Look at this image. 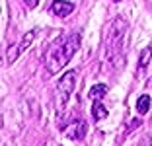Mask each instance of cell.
<instances>
[{
	"instance_id": "6da1fadb",
	"label": "cell",
	"mask_w": 152,
	"mask_h": 146,
	"mask_svg": "<svg viewBox=\"0 0 152 146\" xmlns=\"http://www.w3.org/2000/svg\"><path fill=\"white\" fill-rule=\"evenodd\" d=\"M80 47V35L78 33H70V35L63 37V39L55 41L47 51H45V68L49 74H57L58 70H63L68 64V61L72 58V55L78 51Z\"/></svg>"
},
{
	"instance_id": "7a4b0ae2",
	"label": "cell",
	"mask_w": 152,
	"mask_h": 146,
	"mask_svg": "<svg viewBox=\"0 0 152 146\" xmlns=\"http://www.w3.org/2000/svg\"><path fill=\"white\" fill-rule=\"evenodd\" d=\"M127 31L129 23L123 18H115L107 31L105 39V58L113 68H121L125 64V47H127Z\"/></svg>"
},
{
	"instance_id": "3957f363",
	"label": "cell",
	"mask_w": 152,
	"mask_h": 146,
	"mask_svg": "<svg viewBox=\"0 0 152 146\" xmlns=\"http://www.w3.org/2000/svg\"><path fill=\"white\" fill-rule=\"evenodd\" d=\"M76 86V70H68L58 78L57 84V109H63L64 103L70 99Z\"/></svg>"
},
{
	"instance_id": "277c9868",
	"label": "cell",
	"mask_w": 152,
	"mask_h": 146,
	"mask_svg": "<svg viewBox=\"0 0 152 146\" xmlns=\"http://www.w3.org/2000/svg\"><path fill=\"white\" fill-rule=\"evenodd\" d=\"M63 131L72 140H82V138L86 137V133H88V125H86V121L76 119V121H70L66 127H63Z\"/></svg>"
},
{
	"instance_id": "5b68a950",
	"label": "cell",
	"mask_w": 152,
	"mask_h": 146,
	"mask_svg": "<svg viewBox=\"0 0 152 146\" xmlns=\"http://www.w3.org/2000/svg\"><path fill=\"white\" fill-rule=\"evenodd\" d=\"M51 12L57 16V18H66L74 12V4L68 2V0H55L53 6H51Z\"/></svg>"
},
{
	"instance_id": "8992f818",
	"label": "cell",
	"mask_w": 152,
	"mask_h": 146,
	"mask_svg": "<svg viewBox=\"0 0 152 146\" xmlns=\"http://www.w3.org/2000/svg\"><path fill=\"white\" fill-rule=\"evenodd\" d=\"M92 117H94V121H102L107 117V109H105V105L99 99H96L94 105H92Z\"/></svg>"
},
{
	"instance_id": "52a82bcc",
	"label": "cell",
	"mask_w": 152,
	"mask_h": 146,
	"mask_svg": "<svg viewBox=\"0 0 152 146\" xmlns=\"http://www.w3.org/2000/svg\"><path fill=\"white\" fill-rule=\"evenodd\" d=\"M150 105H152V99H150V96H140L139 99H137V111H139L140 115H144V113H148V109H150Z\"/></svg>"
},
{
	"instance_id": "ba28073f",
	"label": "cell",
	"mask_w": 152,
	"mask_h": 146,
	"mask_svg": "<svg viewBox=\"0 0 152 146\" xmlns=\"http://www.w3.org/2000/svg\"><path fill=\"white\" fill-rule=\"evenodd\" d=\"M33 39H35V31H27L26 35L22 37V41L18 43V49H20V53H23L26 49H29V47H31Z\"/></svg>"
},
{
	"instance_id": "9c48e42d",
	"label": "cell",
	"mask_w": 152,
	"mask_h": 146,
	"mask_svg": "<svg viewBox=\"0 0 152 146\" xmlns=\"http://www.w3.org/2000/svg\"><path fill=\"white\" fill-rule=\"evenodd\" d=\"M105 93H107V86L105 84H96L90 88V97L92 99H102Z\"/></svg>"
},
{
	"instance_id": "30bf717a",
	"label": "cell",
	"mask_w": 152,
	"mask_h": 146,
	"mask_svg": "<svg viewBox=\"0 0 152 146\" xmlns=\"http://www.w3.org/2000/svg\"><path fill=\"white\" fill-rule=\"evenodd\" d=\"M152 61V47H146L142 49V53H140V58H139V66L140 68H146Z\"/></svg>"
},
{
	"instance_id": "8fae6325",
	"label": "cell",
	"mask_w": 152,
	"mask_h": 146,
	"mask_svg": "<svg viewBox=\"0 0 152 146\" xmlns=\"http://www.w3.org/2000/svg\"><path fill=\"white\" fill-rule=\"evenodd\" d=\"M18 55H20V49H18V45H14V47H10V49H8V53H6V62H8V64L16 62Z\"/></svg>"
},
{
	"instance_id": "7c38bea8",
	"label": "cell",
	"mask_w": 152,
	"mask_h": 146,
	"mask_svg": "<svg viewBox=\"0 0 152 146\" xmlns=\"http://www.w3.org/2000/svg\"><path fill=\"white\" fill-rule=\"evenodd\" d=\"M23 4H26L27 8H35V6L39 4V0H23Z\"/></svg>"
},
{
	"instance_id": "4fadbf2b",
	"label": "cell",
	"mask_w": 152,
	"mask_h": 146,
	"mask_svg": "<svg viewBox=\"0 0 152 146\" xmlns=\"http://www.w3.org/2000/svg\"><path fill=\"white\" fill-rule=\"evenodd\" d=\"M113 2H121V0H113Z\"/></svg>"
},
{
	"instance_id": "5bb4252c",
	"label": "cell",
	"mask_w": 152,
	"mask_h": 146,
	"mask_svg": "<svg viewBox=\"0 0 152 146\" xmlns=\"http://www.w3.org/2000/svg\"><path fill=\"white\" fill-rule=\"evenodd\" d=\"M150 146H152V144H150Z\"/></svg>"
}]
</instances>
